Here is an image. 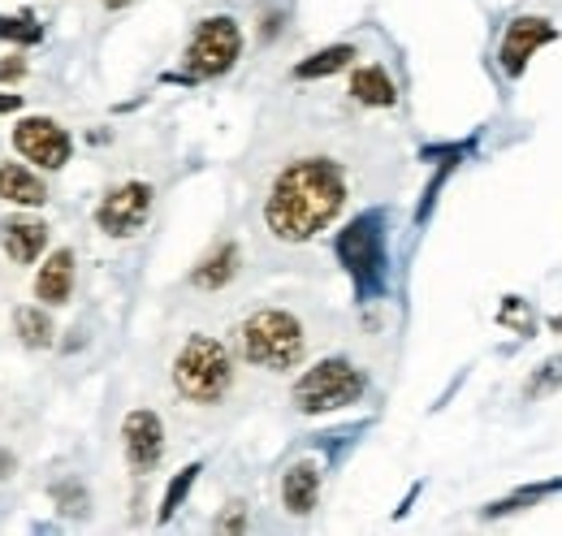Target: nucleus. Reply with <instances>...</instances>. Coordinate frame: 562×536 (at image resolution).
<instances>
[{"label":"nucleus","mask_w":562,"mask_h":536,"mask_svg":"<svg viewBox=\"0 0 562 536\" xmlns=\"http://www.w3.org/2000/svg\"><path fill=\"white\" fill-rule=\"evenodd\" d=\"M550 330H554V334H562V316H550Z\"/></svg>","instance_id":"obj_30"},{"label":"nucleus","mask_w":562,"mask_h":536,"mask_svg":"<svg viewBox=\"0 0 562 536\" xmlns=\"http://www.w3.org/2000/svg\"><path fill=\"white\" fill-rule=\"evenodd\" d=\"M338 265L347 268L355 286V299L372 303L385 294L390 281V247H385V212H359L347 230H338Z\"/></svg>","instance_id":"obj_4"},{"label":"nucleus","mask_w":562,"mask_h":536,"mask_svg":"<svg viewBox=\"0 0 562 536\" xmlns=\"http://www.w3.org/2000/svg\"><path fill=\"white\" fill-rule=\"evenodd\" d=\"M359 57L355 53V44H329V48H321V53H312V57H303L299 66H294V78L299 82H312V78H329V74H338V69H347Z\"/></svg>","instance_id":"obj_18"},{"label":"nucleus","mask_w":562,"mask_h":536,"mask_svg":"<svg viewBox=\"0 0 562 536\" xmlns=\"http://www.w3.org/2000/svg\"><path fill=\"white\" fill-rule=\"evenodd\" d=\"M53 493H57V498H61V502H66V506H61V511H66V515H82V511H87V493H82V489H78V484H57V489H53Z\"/></svg>","instance_id":"obj_24"},{"label":"nucleus","mask_w":562,"mask_h":536,"mask_svg":"<svg viewBox=\"0 0 562 536\" xmlns=\"http://www.w3.org/2000/svg\"><path fill=\"white\" fill-rule=\"evenodd\" d=\"M347 91H351L355 104H368V109H394L398 104V87H394L385 66H359Z\"/></svg>","instance_id":"obj_16"},{"label":"nucleus","mask_w":562,"mask_h":536,"mask_svg":"<svg viewBox=\"0 0 562 536\" xmlns=\"http://www.w3.org/2000/svg\"><path fill=\"white\" fill-rule=\"evenodd\" d=\"M347 208V174L329 156H299L265 196V230L278 243H312Z\"/></svg>","instance_id":"obj_1"},{"label":"nucleus","mask_w":562,"mask_h":536,"mask_svg":"<svg viewBox=\"0 0 562 536\" xmlns=\"http://www.w3.org/2000/svg\"><path fill=\"white\" fill-rule=\"evenodd\" d=\"M74 294V252L70 247H57L48 252V260L35 272V299L44 308H66Z\"/></svg>","instance_id":"obj_13"},{"label":"nucleus","mask_w":562,"mask_h":536,"mask_svg":"<svg viewBox=\"0 0 562 536\" xmlns=\"http://www.w3.org/2000/svg\"><path fill=\"white\" fill-rule=\"evenodd\" d=\"M368 394V377L355 368L347 355H329V359H316L290 390L294 411L303 415H329V411H342Z\"/></svg>","instance_id":"obj_5"},{"label":"nucleus","mask_w":562,"mask_h":536,"mask_svg":"<svg viewBox=\"0 0 562 536\" xmlns=\"http://www.w3.org/2000/svg\"><path fill=\"white\" fill-rule=\"evenodd\" d=\"M0 40L13 44V48H35V44H44V22H35L31 9H22V13H0Z\"/></svg>","instance_id":"obj_20"},{"label":"nucleus","mask_w":562,"mask_h":536,"mask_svg":"<svg viewBox=\"0 0 562 536\" xmlns=\"http://www.w3.org/2000/svg\"><path fill=\"white\" fill-rule=\"evenodd\" d=\"M550 493H562V480H546V484H524V489H515V493H506V498H497V502H490V506H485V520H502V515L528 511V506L546 502Z\"/></svg>","instance_id":"obj_19"},{"label":"nucleus","mask_w":562,"mask_h":536,"mask_svg":"<svg viewBox=\"0 0 562 536\" xmlns=\"http://www.w3.org/2000/svg\"><path fill=\"white\" fill-rule=\"evenodd\" d=\"M0 200L13 203V208H44L48 203V182L40 178L35 165L4 160L0 165Z\"/></svg>","instance_id":"obj_14"},{"label":"nucleus","mask_w":562,"mask_h":536,"mask_svg":"<svg viewBox=\"0 0 562 536\" xmlns=\"http://www.w3.org/2000/svg\"><path fill=\"white\" fill-rule=\"evenodd\" d=\"M100 4H104V9H113V13H117V9H126V4H135V0H100Z\"/></svg>","instance_id":"obj_29"},{"label":"nucleus","mask_w":562,"mask_h":536,"mask_svg":"<svg viewBox=\"0 0 562 536\" xmlns=\"http://www.w3.org/2000/svg\"><path fill=\"white\" fill-rule=\"evenodd\" d=\"M234 350L212 334H191L178 355H173V368H169V381H173V394L191 406H221L234 390Z\"/></svg>","instance_id":"obj_2"},{"label":"nucleus","mask_w":562,"mask_h":536,"mask_svg":"<svg viewBox=\"0 0 562 536\" xmlns=\"http://www.w3.org/2000/svg\"><path fill=\"white\" fill-rule=\"evenodd\" d=\"M22 74H26V57H18V53H13V57H0V82L13 87Z\"/></svg>","instance_id":"obj_26"},{"label":"nucleus","mask_w":562,"mask_h":536,"mask_svg":"<svg viewBox=\"0 0 562 536\" xmlns=\"http://www.w3.org/2000/svg\"><path fill=\"white\" fill-rule=\"evenodd\" d=\"M497 321H502V325H515L524 337L532 334V312L524 308V299H506V303H502V312H497Z\"/></svg>","instance_id":"obj_23"},{"label":"nucleus","mask_w":562,"mask_h":536,"mask_svg":"<svg viewBox=\"0 0 562 536\" xmlns=\"http://www.w3.org/2000/svg\"><path fill=\"white\" fill-rule=\"evenodd\" d=\"M554 40H559V26L546 13H519V18H510V26L502 35L497 62H502V69L510 78H519L528 69V62H532V53L546 48V44H554Z\"/></svg>","instance_id":"obj_10"},{"label":"nucleus","mask_w":562,"mask_h":536,"mask_svg":"<svg viewBox=\"0 0 562 536\" xmlns=\"http://www.w3.org/2000/svg\"><path fill=\"white\" fill-rule=\"evenodd\" d=\"M200 471H204V464H187V468L178 471L169 484H165V498H160V524H169L178 511H182V502L191 498V489H195V480H200Z\"/></svg>","instance_id":"obj_21"},{"label":"nucleus","mask_w":562,"mask_h":536,"mask_svg":"<svg viewBox=\"0 0 562 536\" xmlns=\"http://www.w3.org/2000/svg\"><path fill=\"white\" fill-rule=\"evenodd\" d=\"M238 268H243L238 243H216L209 256L191 268V286L204 290V294H216V290H225V286L238 277Z\"/></svg>","instance_id":"obj_15"},{"label":"nucleus","mask_w":562,"mask_h":536,"mask_svg":"<svg viewBox=\"0 0 562 536\" xmlns=\"http://www.w3.org/2000/svg\"><path fill=\"white\" fill-rule=\"evenodd\" d=\"M13 152H18L26 165H35V169L57 174V169L70 165L74 138H70V131H66L61 122H53V118H22V122L13 126Z\"/></svg>","instance_id":"obj_8"},{"label":"nucleus","mask_w":562,"mask_h":536,"mask_svg":"<svg viewBox=\"0 0 562 536\" xmlns=\"http://www.w3.org/2000/svg\"><path fill=\"white\" fill-rule=\"evenodd\" d=\"M13 334H18V342H22L26 350H48L57 330H53L48 308L40 303V308H13Z\"/></svg>","instance_id":"obj_17"},{"label":"nucleus","mask_w":562,"mask_h":536,"mask_svg":"<svg viewBox=\"0 0 562 536\" xmlns=\"http://www.w3.org/2000/svg\"><path fill=\"white\" fill-rule=\"evenodd\" d=\"M321 502V464L316 459H299L281 471V506L290 515H312Z\"/></svg>","instance_id":"obj_12"},{"label":"nucleus","mask_w":562,"mask_h":536,"mask_svg":"<svg viewBox=\"0 0 562 536\" xmlns=\"http://www.w3.org/2000/svg\"><path fill=\"white\" fill-rule=\"evenodd\" d=\"M243 57V26L229 18V13H212L200 18V26L191 31L187 40V53H182V74L169 78V82H209L221 78L238 66Z\"/></svg>","instance_id":"obj_6"},{"label":"nucleus","mask_w":562,"mask_h":536,"mask_svg":"<svg viewBox=\"0 0 562 536\" xmlns=\"http://www.w3.org/2000/svg\"><path fill=\"white\" fill-rule=\"evenodd\" d=\"M9 471H13V459H9V455H4V450H0V480H4V476H9Z\"/></svg>","instance_id":"obj_28"},{"label":"nucleus","mask_w":562,"mask_h":536,"mask_svg":"<svg viewBox=\"0 0 562 536\" xmlns=\"http://www.w3.org/2000/svg\"><path fill=\"white\" fill-rule=\"evenodd\" d=\"M247 528V511H243V502H234L221 520H216V533H243Z\"/></svg>","instance_id":"obj_25"},{"label":"nucleus","mask_w":562,"mask_h":536,"mask_svg":"<svg viewBox=\"0 0 562 536\" xmlns=\"http://www.w3.org/2000/svg\"><path fill=\"white\" fill-rule=\"evenodd\" d=\"M151 203H156V187L151 182H139V178L117 182L104 200L95 203V225L109 238H135V234H143V225L151 216Z\"/></svg>","instance_id":"obj_7"},{"label":"nucleus","mask_w":562,"mask_h":536,"mask_svg":"<svg viewBox=\"0 0 562 536\" xmlns=\"http://www.w3.org/2000/svg\"><path fill=\"white\" fill-rule=\"evenodd\" d=\"M234 342H238V355L265 372H290L307 359V330L285 308H256L251 316L238 321Z\"/></svg>","instance_id":"obj_3"},{"label":"nucleus","mask_w":562,"mask_h":536,"mask_svg":"<svg viewBox=\"0 0 562 536\" xmlns=\"http://www.w3.org/2000/svg\"><path fill=\"white\" fill-rule=\"evenodd\" d=\"M18 109H22V96L18 91H0V118L4 113H18Z\"/></svg>","instance_id":"obj_27"},{"label":"nucleus","mask_w":562,"mask_h":536,"mask_svg":"<svg viewBox=\"0 0 562 536\" xmlns=\"http://www.w3.org/2000/svg\"><path fill=\"white\" fill-rule=\"evenodd\" d=\"M122 455L135 476H151L165 459V420L151 406H135L122 420Z\"/></svg>","instance_id":"obj_9"},{"label":"nucleus","mask_w":562,"mask_h":536,"mask_svg":"<svg viewBox=\"0 0 562 536\" xmlns=\"http://www.w3.org/2000/svg\"><path fill=\"white\" fill-rule=\"evenodd\" d=\"M554 390H562V359H554V364H541L537 372H532V381H528V399H537V394H554Z\"/></svg>","instance_id":"obj_22"},{"label":"nucleus","mask_w":562,"mask_h":536,"mask_svg":"<svg viewBox=\"0 0 562 536\" xmlns=\"http://www.w3.org/2000/svg\"><path fill=\"white\" fill-rule=\"evenodd\" d=\"M0 247H4V256L18 268L40 265V256L48 252V225L40 216L13 212V216L0 221Z\"/></svg>","instance_id":"obj_11"}]
</instances>
